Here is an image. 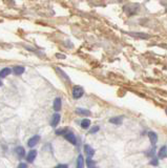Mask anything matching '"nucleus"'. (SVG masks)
<instances>
[{"label": "nucleus", "mask_w": 167, "mask_h": 168, "mask_svg": "<svg viewBox=\"0 0 167 168\" xmlns=\"http://www.w3.org/2000/svg\"><path fill=\"white\" fill-rule=\"evenodd\" d=\"M84 95V89L81 86H74L73 87V98L74 99H80Z\"/></svg>", "instance_id": "nucleus-1"}, {"label": "nucleus", "mask_w": 167, "mask_h": 168, "mask_svg": "<svg viewBox=\"0 0 167 168\" xmlns=\"http://www.w3.org/2000/svg\"><path fill=\"white\" fill-rule=\"evenodd\" d=\"M63 137H64L65 140L68 141L70 144H73V145H77V138H76V136L73 134L72 131L68 130V132H65V134L63 135Z\"/></svg>", "instance_id": "nucleus-2"}, {"label": "nucleus", "mask_w": 167, "mask_h": 168, "mask_svg": "<svg viewBox=\"0 0 167 168\" xmlns=\"http://www.w3.org/2000/svg\"><path fill=\"white\" fill-rule=\"evenodd\" d=\"M39 141H40V136L36 135V136L32 137V138H30V140L28 141V146L30 148L35 147V146L37 145L38 143H39Z\"/></svg>", "instance_id": "nucleus-3"}, {"label": "nucleus", "mask_w": 167, "mask_h": 168, "mask_svg": "<svg viewBox=\"0 0 167 168\" xmlns=\"http://www.w3.org/2000/svg\"><path fill=\"white\" fill-rule=\"evenodd\" d=\"M61 106H62V100H61V98H56V99L54 100V104H53L54 111H55L56 113L60 111Z\"/></svg>", "instance_id": "nucleus-4"}, {"label": "nucleus", "mask_w": 167, "mask_h": 168, "mask_svg": "<svg viewBox=\"0 0 167 168\" xmlns=\"http://www.w3.org/2000/svg\"><path fill=\"white\" fill-rule=\"evenodd\" d=\"M36 157H37V151L34 150V149L30 150L28 153L26 154V161H28V163H33V162L35 161Z\"/></svg>", "instance_id": "nucleus-5"}, {"label": "nucleus", "mask_w": 167, "mask_h": 168, "mask_svg": "<svg viewBox=\"0 0 167 168\" xmlns=\"http://www.w3.org/2000/svg\"><path fill=\"white\" fill-rule=\"evenodd\" d=\"M60 119H61V116L59 115L58 113H54L53 117H52V121H51L52 127H57V125H58L59 122H60Z\"/></svg>", "instance_id": "nucleus-6"}, {"label": "nucleus", "mask_w": 167, "mask_h": 168, "mask_svg": "<svg viewBox=\"0 0 167 168\" xmlns=\"http://www.w3.org/2000/svg\"><path fill=\"white\" fill-rule=\"evenodd\" d=\"M148 138H149V141H150V143L152 144L153 146L157 144V142H158V135L155 134V131H149L148 134Z\"/></svg>", "instance_id": "nucleus-7"}, {"label": "nucleus", "mask_w": 167, "mask_h": 168, "mask_svg": "<svg viewBox=\"0 0 167 168\" xmlns=\"http://www.w3.org/2000/svg\"><path fill=\"white\" fill-rule=\"evenodd\" d=\"M15 153L17 154V157L19 159H22L23 157H25V150L22 146H18V147L15 148Z\"/></svg>", "instance_id": "nucleus-8"}, {"label": "nucleus", "mask_w": 167, "mask_h": 168, "mask_svg": "<svg viewBox=\"0 0 167 168\" xmlns=\"http://www.w3.org/2000/svg\"><path fill=\"white\" fill-rule=\"evenodd\" d=\"M84 151H85L87 157L91 158V157H94V154H95V149H94L91 145H88V144H85V145H84Z\"/></svg>", "instance_id": "nucleus-9"}, {"label": "nucleus", "mask_w": 167, "mask_h": 168, "mask_svg": "<svg viewBox=\"0 0 167 168\" xmlns=\"http://www.w3.org/2000/svg\"><path fill=\"white\" fill-rule=\"evenodd\" d=\"M123 119H124L123 116H120V117H114V118H110V119H109V122H110L111 124L120 125V124H122V122H123Z\"/></svg>", "instance_id": "nucleus-10"}, {"label": "nucleus", "mask_w": 167, "mask_h": 168, "mask_svg": "<svg viewBox=\"0 0 167 168\" xmlns=\"http://www.w3.org/2000/svg\"><path fill=\"white\" fill-rule=\"evenodd\" d=\"M166 156H167V147H166V145H163L162 147L159 149L158 157H159V159L163 160L166 158Z\"/></svg>", "instance_id": "nucleus-11"}, {"label": "nucleus", "mask_w": 167, "mask_h": 168, "mask_svg": "<svg viewBox=\"0 0 167 168\" xmlns=\"http://www.w3.org/2000/svg\"><path fill=\"white\" fill-rule=\"evenodd\" d=\"M12 71L14 73L15 75H17V76H20V75L24 74L25 68H24L23 66H20V65H18V66H15L14 68L12 69Z\"/></svg>", "instance_id": "nucleus-12"}, {"label": "nucleus", "mask_w": 167, "mask_h": 168, "mask_svg": "<svg viewBox=\"0 0 167 168\" xmlns=\"http://www.w3.org/2000/svg\"><path fill=\"white\" fill-rule=\"evenodd\" d=\"M84 163L86 164L87 168H97V166H96V162L94 161V160L91 159V157H87V158H86V160L84 161Z\"/></svg>", "instance_id": "nucleus-13"}, {"label": "nucleus", "mask_w": 167, "mask_h": 168, "mask_svg": "<svg viewBox=\"0 0 167 168\" xmlns=\"http://www.w3.org/2000/svg\"><path fill=\"white\" fill-rule=\"evenodd\" d=\"M11 73H12V69L9 68V67H4V68H2L0 71V78H5V77L9 76Z\"/></svg>", "instance_id": "nucleus-14"}, {"label": "nucleus", "mask_w": 167, "mask_h": 168, "mask_svg": "<svg viewBox=\"0 0 167 168\" xmlns=\"http://www.w3.org/2000/svg\"><path fill=\"white\" fill-rule=\"evenodd\" d=\"M76 168H84V158L82 154H79V157L77 159Z\"/></svg>", "instance_id": "nucleus-15"}, {"label": "nucleus", "mask_w": 167, "mask_h": 168, "mask_svg": "<svg viewBox=\"0 0 167 168\" xmlns=\"http://www.w3.org/2000/svg\"><path fill=\"white\" fill-rule=\"evenodd\" d=\"M76 113L79 116H91V111H88V109H85V108H77Z\"/></svg>", "instance_id": "nucleus-16"}, {"label": "nucleus", "mask_w": 167, "mask_h": 168, "mask_svg": "<svg viewBox=\"0 0 167 168\" xmlns=\"http://www.w3.org/2000/svg\"><path fill=\"white\" fill-rule=\"evenodd\" d=\"M89 126H91V120L89 119H83L81 121V127L84 129H87L89 128Z\"/></svg>", "instance_id": "nucleus-17"}, {"label": "nucleus", "mask_w": 167, "mask_h": 168, "mask_svg": "<svg viewBox=\"0 0 167 168\" xmlns=\"http://www.w3.org/2000/svg\"><path fill=\"white\" fill-rule=\"evenodd\" d=\"M68 128H62V129H57V130L55 131V134L57 135V136H63V135L65 134V132H68Z\"/></svg>", "instance_id": "nucleus-18"}, {"label": "nucleus", "mask_w": 167, "mask_h": 168, "mask_svg": "<svg viewBox=\"0 0 167 168\" xmlns=\"http://www.w3.org/2000/svg\"><path fill=\"white\" fill-rule=\"evenodd\" d=\"M132 36H136V37H140V38H148L149 36L148 35H146V34H139V33H136V34H134L132 33Z\"/></svg>", "instance_id": "nucleus-19"}, {"label": "nucleus", "mask_w": 167, "mask_h": 168, "mask_svg": "<svg viewBox=\"0 0 167 168\" xmlns=\"http://www.w3.org/2000/svg\"><path fill=\"white\" fill-rule=\"evenodd\" d=\"M149 164L152 166H158L159 165V161L157 158H152V159L150 160V162H149Z\"/></svg>", "instance_id": "nucleus-20"}, {"label": "nucleus", "mask_w": 167, "mask_h": 168, "mask_svg": "<svg viewBox=\"0 0 167 168\" xmlns=\"http://www.w3.org/2000/svg\"><path fill=\"white\" fill-rule=\"evenodd\" d=\"M99 130H100V127L99 126H94L93 128L89 130V134H96V132H98Z\"/></svg>", "instance_id": "nucleus-21"}, {"label": "nucleus", "mask_w": 167, "mask_h": 168, "mask_svg": "<svg viewBox=\"0 0 167 168\" xmlns=\"http://www.w3.org/2000/svg\"><path fill=\"white\" fill-rule=\"evenodd\" d=\"M54 168H68V164H59V165L55 166Z\"/></svg>", "instance_id": "nucleus-22"}, {"label": "nucleus", "mask_w": 167, "mask_h": 168, "mask_svg": "<svg viewBox=\"0 0 167 168\" xmlns=\"http://www.w3.org/2000/svg\"><path fill=\"white\" fill-rule=\"evenodd\" d=\"M17 168H28V165L25 163H20Z\"/></svg>", "instance_id": "nucleus-23"}, {"label": "nucleus", "mask_w": 167, "mask_h": 168, "mask_svg": "<svg viewBox=\"0 0 167 168\" xmlns=\"http://www.w3.org/2000/svg\"><path fill=\"white\" fill-rule=\"evenodd\" d=\"M56 56H57L58 58H61V59H65V56H64V55H60V54H57Z\"/></svg>", "instance_id": "nucleus-24"}, {"label": "nucleus", "mask_w": 167, "mask_h": 168, "mask_svg": "<svg viewBox=\"0 0 167 168\" xmlns=\"http://www.w3.org/2000/svg\"><path fill=\"white\" fill-rule=\"evenodd\" d=\"M2 85V82H1V80H0V86Z\"/></svg>", "instance_id": "nucleus-25"}]
</instances>
